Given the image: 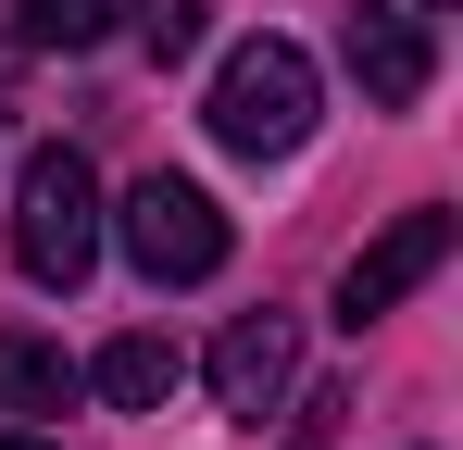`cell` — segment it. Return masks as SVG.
I'll return each mask as SVG.
<instances>
[{
  "label": "cell",
  "instance_id": "52a82bcc",
  "mask_svg": "<svg viewBox=\"0 0 463 450\" xmlns=\"http://www.w3.org/2000/svg\"><path fill=\"white\" fill-rule=\"evenodd\" d=\"M175 338H151V325H138V338H113V351H100V363H88V388H100V400H113V413H163V400H175Z\"/></svg>",
  "mask_w": 463,
  "mask_h": 450
},
{
  "label": "cell",
  "instance_id": "5b68a950",
  "mask_svg": "<svg viewBox=\"0 0 463 450\" xmlns=\"http://www.w3.org/2000/svg\"><path fill=\"white\" fill-rule=\"evenodd\" d=\"M301 388V325L288 313H238L213 338V413L226 426H276V400Z\"/></svg>",
  "mask_w": 463,
  "mask_h": 450
},
{
  "label": "cell",
  "instance_id": "30bf717a",
  "mask_svg": "<svg viewBox=\"0 0 463 450\" xmlns=\"http://www.w3.org/2000/svg\"><path fill=\"white\" fill-rule=\"evenodd\" d=\"M126 25H138L151 63H188V51L213 38V0H126Z\"/></svg>",
  "mask_w": 463,
  "mask_h": 450
},
{
  "label": "cell",
  "instance_id": "9c48e42d",
  "mask_svg": "<svg viewBox=\"0 0 463 450\" xmlns=\"http://www.w3.org/2000/svg\"><path fill=\"white\" fill-rule=\"evenodd\" d=\"M113 13L126 0H13V51H88L113 38Z\"/></svg>",
  "mask_w": 463,
  "mask_h": 450
},
{
  "label": "cell",
  "instance_id": "7c38bea8",
  "mask_svg": "<svg viewBox=\"0 0 463 450\" xmlns=\"http://www.w3.org/2000/svg\"><path fill=\"white\" fill-rule=\"evenodd\" d=\"M426 13H439V0H426Z\"/></svg>",
  "mask_w": 463,
  "mask_h": 450
},
{
  "label": "cell",
  "instance_id": "3957f363",
  "mask_svg": "<svg viewBox=\"0 0 463 450\" xmlns=\"http://www.w3.org/2000/svg\"><path fill=\"white\" fill-rule=\"evenodd\" d=\"M113 238H126V263L151 276V288H201V276H226V213H213V188H188V175H138L126 188V213H113Z\"/></svg>",
  "mask_w": 463,
  "mask_h": 450
},
{
  "label": "cell",
  "instance_id": "8fae6325",
  "mask_svg": "<svg viewBox=\"0 0 463 450\" xmlns=\"http://www.w3.org/2000/svg\"><path fill=\"white\" fill-rule=\"evenodd\" d=\"M0 450H51V438H0Z\"/></svg>",
  "mask_w": 463,
  "mask_h": 450
},
{
  "label": "cell",
  "instance_id": "7a4b0ae2",
  "mask_svg": "<svg viewBox=\"0 0 463 450\" xmlns=\"http://www.w3.org/2000/svg\"><path fill=\"white\" fill-rule=\"evenodd\" d=\"M13 263L38 276V288H88V263H100V175H88V150H25V175H13Z\"/></svg>",
  "mask_w": 463,
  "mask_h": 450
},
{
  "label": "cell",
  "instance_id": "8992f818",
  "mask_svg": "<svg viewBox=\"0 0 463 450\" xmlns=\"http://www.w3.org/2000/svg\"><path fill=\"white\" fill-rule=\"evenodd\" d=\"M338 63H351V88L376 100V113H413L426 88H439V38H426V13H351L338 25Z\"/></svg>",
  "mask_w": 463,
  "mask_h": 450
},
{
  "label": "cell",
  "instance_id": "ba28073f",
  "mask_svg": "<svg viewBox=\"0 0 463 450\" xmlns=\"http://www.w3.org/2000/svg\"><path fill=\"white\" fill-rule=\"evenodd\" d=\"M0 400H13V413H63V400H76V363H63L51 338L0 325Z\"/></svg>",
  "mask_w": 463,
  "mask_h": 450
},
{
  "label": "cell",
  "instance_id": "6da1fadb",
  "mask_svg": "<svg viewBox=\"0 0 463 450\" xmlns=\"http://www.w3.org/2000/svg\"><path fill=\"white\" fill-rule=\"evenodd\" d=\"M313 113H326V75H313L301 38H238L226 75H213V100H201L213 150H238V163H288L313 138Z\"/></svg>",
  "mask_w": 463,
  "mask_h": 450
},
{
  "label": "cell",
  "instance_id": "277c9868",
  "mask_svg": "<svg viewBox=\"0 0 463 450\" xmlns=\"http://www.w3.org/2000/svg\"><path fill=\"white\" fill-rule=\"evenodd\" d=\"M439 263H451V213L426 201V213H401V225H388V238H364V250L338 263V325L364 338V325H376V313H401V300L426 288Z\"/></svg>",
  "mask_w": 463,
  "mask_h": 450
}]
</instances>
